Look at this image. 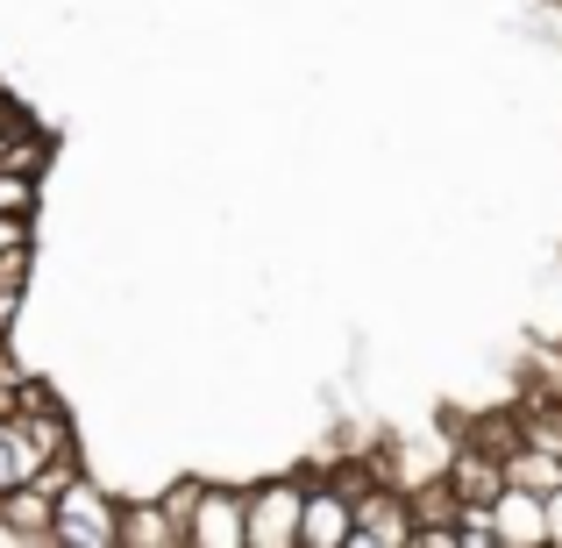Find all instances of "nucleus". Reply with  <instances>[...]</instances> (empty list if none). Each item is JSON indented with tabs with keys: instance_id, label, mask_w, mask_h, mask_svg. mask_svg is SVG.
Segmentation results:
<instances>
[{
	"instance_id": "1",
	"label": "nucleus",
	"mask_w": 562,
	"mask_h": 548,
	"mask_svg": "<svg viewBox=\"0 0 562 548\" xmlns=\"http://www.w3.org/2000/svg\"><path fill=\"white\" fill-rule=\"evenodd\" d=\"M300 506H306V470L243 484V548H300Z\"/></svg>"
},
{
	"instance_id": "2",
	"label": "nucleus",
	"mask_w": 562,
	"mask_h": 548,
	"mask_svg": "<svg viewBox=\"0 0 562 548\" xmlns=\"http://www.w3.org/2000/svg\"><path fill=\"white\" fill-rule=\"evenodd\" d=\"M50 548H122V506L86 470H71L50 513Z\"/></svg>"
},
{
	"instance_id": "3",
	"label": "nucleus",
	"mask_w": 562,
	"mask_h": 548,
	"mask_svg": "<svg viewBox=\"0 0 562 548\" xmlns=\"http://www.w3.org/2000/svg\"><path fill=\"white\" fill-rule=\"evenodd\" d=\"M371 470H306V506H300V548H349L357 521V484Z\"/></svg>"
},
{
	"instance_id": "4",
	"label": "nucleus",
	"mask_w": 562,
	"mask_h": 548,
	"mask_svg": "<svg viewBox=\"0 0 562 548\" xmlns=\"http://www.w3.org/2000/svg\"><path fill=\"white\" fill-rule=\"evenodd\" d=\"M349 548H413V492H406V484H384V478L357 484Z\"/></svg>"
},
{
	"instance_id": "5",
	"label": "nucleus",
	"mask_w": 562,
	"mask_h": 548,
	"mask_svg": "<svg viewBox=\"0 0 562 548\" xmlns=\"http://www.w3.org/2000/svg\"><path fill=\"white\" fill-rule=\"evenodd\" d=\"M186 548H243V484L200 478L186 513Z\"/></svg>"
},
{
	"instance_id": "6",
	"label": "nucleus",
	"mask_w": 562,
	"mask_h": 548,
	"mask_svg": "<svg viewBox=\"0 0 562 548\" xmlns=\"http://www.w3.org/2000/svg\"><path fill=\"white\" fill-rule=\"evenodd\" d=\"M492 535L498 548H549V499L506 478L492 492Z\"/></svg>"
},
{
	"instance_id": "7",
	"label": "nucleus",
	"mask_w": 562,
	"mask_h": 548,
	"mask_svg": "<svg viewBox=\"0 0 562 548\" xmlns=\"http://www.w3.org/2000/svg\"><path fill=\"white\" fill-rule=\"evenodd\" d=\"M441 478H449L456 499H477V506H492V492L506 484V463H498V449H484V441L463 435V441L449 449V470H441Z\"/></svg>"
},
{
	"instance_id": "8",
	"label": "nucleus",
	"mask_w": 562,
	"mask_h": 548,
	"mask_svg": "<svg viewBox=\"0 0 562 548\" xmlns=\"http://www.w3.org/2000/svg\"><path fill=\"white\" fill-rule=\"evenodd\" d=\"M50 513H57V492L43 478H29V484H14V492H0V535L50 541Z\"/></svg>"
},
{
	"instance_id": "9",
	"label": "nucleus",
	"mask_w": 562,
	"mask_h": 548,
	"mask_svg": "<svg viewBox=\"0 0 562 548\" xmlns=\"http://www.w3.org/2000/svg\"><path fill=\"white\" fill-rule=\"evenodd\" d=\"M50 463V456L36 449V435H29L22 413H0V492H14V484H29L36 470Z\"/></svg>"
},
{
	"instance_id": "10",
	"label": "nucleus",
	"mask_w": 562,
	"mask_h": 548,
	"mask_svg": "<svg viewBox=\"0 0 562 548\" xmlns=\"http://www.w3.org/2000/svg\"><path fill=\"white\" fill-rule=\"evenodd\" d=\"M122 548H186V535H179V521H171L165 499L122 506Z\"/></svg>"
},
{
	"instance_id": "11",
	"label": "nucleus",
	"mask_w": 562,
	"mask_h": 548,
	"mask_svg": "<svg viewBox=\"0 0 562 548\" xmlns=\"http://www.w3.org/2000/svg\"><path fill=\"white\" fill-rule=\"evenodd\" d=\"M498 463H506V478L527 484V492H555V484H562V456L541 449V441H520V427H513V441H506Z\"/></svg>"
},
{
	"instance_id": "12",
	"label": "nucleus",
	"mask_w": 562,
	"mask_h": 548,
	"mask_svg": "<svg viewBox=\"0 0 562 548\" xmlns=\"http://www.w3.org/2000/svg\"><path fill=\"white\" fill-rule=\"evenodd\" d=\"M0 214H43V171H14L0 165Z\"/></svg>"
},
{
	"instance_id": "13",
	"label": "nucleus",
	"mask_w": 562,
	"mask_h": 548,
	"mask_svg": "<svg viewBox=\"0 0 562 548\" xmlns=\"http://www.w3.org/2000/svg\"><path fill=\"white\" fill-rule=\"evenodd\" d=\"M456 541H463V548H498L492 506H477V499H456Z\"/></svg>"
},
{
	"instance_id": "14",
	"label": "nucleus",
	"mask_w": 562,
	"mask_h": 548,
	"mask_svg": "<svg viewBox=\"0 0 562 548\" xmlns=\"http://www.w3.org/2000/svg\"><path fill=\"white\" fill-rule=\"evenodd\" d=\"M29 243H36V221L29 214H0V257H29Z\"/></svg>"
},
{
	"instance_id": "15",
	"label": "nucleus",
	"mask_w": 562,
	"mask_h": 548,
	"mask_svg": "<svg viewBox=\"0 0 562 548\" xmlns=\"http://www.w3.org/2000/svg\"><path fill=\"white\" fill-rule=\"evenodd\" d=\"M22 384H29V378L8 364V349H0V413H14V406H22Z\"/></svg>"
},
{
	"instance_id": "16",
	"label": "nucleus",
	"mask_w": 562,
	"mask_h": 548,
	"mask_svg": "<svg viewBox=\"0 0 562 548\" xmlns=\"http://www.w3.org/2000/svg\"><path fill=\"white\" fill-rule=\"evenodd\" d=\"M192 492H200V478H179L165 492V506H171V521H179V535H186V513H192Z\"/></svg>"
},
{
	"instance_id": "17",
	"label": "nucleus",
	"mask_w": 562,
	"mask_h": 548,
	"mask_svg": "<svg viewBox=\"0 0 562 548\" xmlns=\"http://www.w3.org/2000/svg\"><path fill=\"white\" fill-rule=\"evenodd\" d=\"M541 499H549V548H562V484H555V492H541Z\"/></svg>"
},
{
	"instance_id": "18",
	"label": "nucleus",
	"mask_w": 562,
	"mask_h": 548,
	"mask_svg": "<svg viewBox=\"0 0 562 548\" xmlns=\"http://www.w3.org/2000/svg\"><path fill=\"white\" fill-rule=\"evenodd\" d=\"M14 122H22V108H0V150H8V136H14Z\"/></svg>"
},
{
	"instance_id": "19",
	"label": "nucleus",
	"mask_w": 562,
	"mask_h": 548,
	"mask_svg": "<svg viewBox=\"0 0 562 548\" xmlns=\"http://www.w3.org/2000/svg\"><path fill=\"white\" fill-rule=\"evenodd\" d=\"M0 108H14V100H8V79H0Z\"/></svg>"
}]
</instances>
